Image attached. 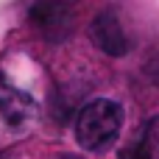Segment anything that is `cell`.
Instances as JSON below:
<instances>
[{
	"instance_id": "obj_3",
	"label": "cell",
	"mask_w": 159,
	"mask_h": 159,
	"mask_svg": "<svg viewBox=\"0 0 159 159\" xmlns=\"http://www.w3.org/2000/svg\"><path fill=\"white\" fill-rule=\"evenodd\" d=\"M34 115H36L34 98L0 75V117H3V123L11 129H22L34 120Z\"/></svg>"
},
{
	"instance_id": "obj_1",
	"label": "cell",
	"mask_w": 159,
	"mask_h": 159,
	"mask_svg": "<svg viewBox=\"0 0 159 159\" xmlns=\"http://www.w3.org/2000/svg\"><path fill=\"white\" fill-rule=\"evenodd\" d=\"M123 129V106L109 98H95L81 106L75 117V140L84 151L101 154L120 137Z\"/></svg>"
},
{
	"instance_id": "obj_4",
	"label": "cell",
	"mask_w": 159,
	"mask_h": 159,
	"mask_svg": "<svg viewBox=\"0 0 159 159\" xmlns=\"http://www.w3.org/2000/svg\"><path fill=\"white\" fill-rule=\"evenodd\" d=\"M120 159H159V117L145 120L123 145Z\"/></svg>"
},
{
	"instance_id": "obj_2",
	"label": "cell",
	"mask_w": 159,
	"mask_h": 159,
	"mask_svg": "<svg viewBox=\"0 0 159 159\" xmlns=\"http://www.w3.org/2000/svg\"><path fill=\"white\" fill-rule=\"evenodd\" d=\"M89 39L101 53H106L112 59H120L131 50V36L115 11H101L89 22Z\"/></svg>"
},
{
	"instance_id": "obj_6",
	"label": "cell",
	"mask_w": 159,
	"mask_h": 159,
	"mask_svg": "<svg viewBox=\"0 0 159 159\" xmlns=\"http://www.w3.org/2000/svg\"><path fill=\"white\" fill-rule=\"evenodd\" d=\"M59 159H81V157H73V154H67V157H59Z\"/></svg>"
},
{
	"instance_id": "obj_5",
	"label": "cell",
	"mask_w": 159,
	"mask_h": 159,
	"mask_svg": "<svg viewBox=\"0 0 159 159\" xmlns=\"http://www.w3.org/2000/svg\"><path fill=\"white\" fill-rule=\"evenodd\" d=\"M31 20L36 28H42L45 34L50 36H59L70 20V8H67V0H36L34 11H31Z\"/></svg>"
}]
</instances>
